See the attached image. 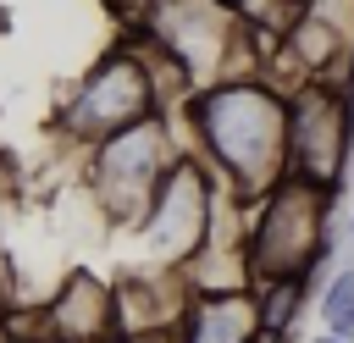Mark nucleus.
<instances>
[{"mask_svg":"<svg viewBox=\"0 0 354 343\" xmlns=\"http://www.w3.org/2000/svg\"><path fill=\"white\" fill-rule=\"evenodd\" d=\"M343 232H348V243H354V210H348V216H343Z\"/></svg>","mask_w":354,"mask_h":343,"instance_id":"13","label":"nucleus"},{"mask_svg":"<svg viewBox=\"0 0 354 343\" xmlns=\"http://www.w3.org/2000/svg\"><path fill=\"white\" fill-rule=\"evenodd\" d=\"M188 149V138H177V111H155L100 144H88V194L100 205V216L111 227H138V216L149 210L160 177L171 172V160Z\"/></svg>","mask_w":354,"mask_h":343,"instance_id":"5","label":"nucleus"},{"mask_svg":"<svg viewBox=\"0 0 354 343\" xmlns=\"http://www.w3.org/2000/svg\"><path fill=\"white\" fill-rule=\"evenodd\" d=\"M155 111H166V94H160V77H155L144 39H133V44L105 50L72 83V94L55 111V133L66 144L88 149V144H100V138H111V133H122V127H133Z\"/></svg>","mask_w":354,"mask_h":343,"instance_id":"4","label":"nucleus"},{"mask_svg":"<svg viewBox=\"0 0 354 343\" xmlns=\"http://www.w3.org/2000/svg\"><path fill=\"white\" fill-rule=\"evenodd\" d=\"M11 315V288H6V277H0V321Z\"/></svg>","mask_w":354,"mask_h":343,"instance_id":"10","label":"nucleus"},{"mask_svg":"<svg viewBox=\"0 0 354 343\" xmlns=\"http://www.w3.org/2000/svg\"><path fill=\"white\" fill-rule=\"evenodd\" d=\"M216 194H221V177L210 172V160L199 149H183L171 160V172L160 177L149 210L138 216V243H144V266H171L183 271L205 238H210V216H216Z\"/></svg>","mask_w":354,"mask_h":343,"instance_id":"7","label":"nucleus"},{"mask_svg":"<svg viewBox=\"0 0 354 343\" xmlns=\"http://www.w3.org/2000/svg\"><path fill=\"white\" fill-rule=\"evenodd\" d=\"M111 6H116V11H127V17H138V6H144V0H111Z\"/></svg>","mask_w":354,"mask_h":343,"instance_id":"11","label":"nucleus"},{"mask_svg":"<svg viewBox=\"0 0 354 343\" xmlns=\"http://www.w3.org/2000/svg\"><path fill=\"white\" fill-rule=\"evenodd\" d=\"M177 122L188 149H199L238 199L254 205L288 177V89H277L266 72H232L194 89L177 105Z\"/></svg>","mask_w":354,"mask_h":343,"instance_id":"1","label":"nucleus"},{"mask_svg":"<svg viewBox=\"0 0 354 343\" xmlns=\"http://www.w3.org/2000/svg\"><path fill=\"white\" fill-rule=\"evenodd\" d=\"M260 293L254 288H221V293H188L177 343H260Z\"/></svg>","mask_w":354,"mask_h":343,"instance_id":"9","label":"nucleus"},{"mask_svg":"<svg viewBox=\"0 0 354 343\" xmlns=\"http://www.w3.org/2000/svg\"><path fill=\"white\" fill-rule=\"evenodd\" d=\"M133 22L138 39L188 77V89H205L232 72H260L254 22L238 0H144Z\"/></svg>","mask_w":354,"mask_h":343,"instance_id":"3","label":"nucleus"},{"mask_svg":"<svg viewBox=\"0 0 354 343\" xmlns=\"http://www.w3.org/2000/svg\"><path fill=\"white\" fill-rule=\"evenodd\" d=\"M44 337L50 343H116V282H100L94 271H72L66 288L44 304Z\"/></svg>","mask_w":354,"mask_h":343,"instance_id":"8","label":"nucleus"},{"mask_svg":"<svg viewBox=\"0 0 354 343\" xmlns=\"http://www.w3.org/2000/svg\"><path fill=\"white\" fill-rule=\"evenodd\" d=\"M260 343H266V337H260Z\"/></svg>","mask_w":354,"mask_h":343,"instance_id":"15","label":"nucleus"},{"mask_svg":"<svg viewBox=\"0 0 354 343\" xmlns=\"http://www.w3.org/2000/svg\"><path fill=\"white\" fill-rule=\"evenodd\" d=\"M326 216H332V194L304 183V177H282L271 183L254 205H249V271L254 282H271V277H304L310 293L326 288V277L337 271V243L326 232Z\"/></svg>","mask_w":354,"mask_h":343,"instance_id":"2","label":"nucleus"},{"mask_svg":"<svg viewBox=\"0 0 354 343\" xmlns=\"http://www.w3.org/2000/svg\"><path fill=\"white\" fill-rule=\"evenodd\" d=\"M0 343H6V332H0Z\"/></svg>","mask_w":354,"mask_h":343,"instance_id":"14","label":"nucleus"},{"mask_svg":"<svg viewBox=\"0 0 354 343\" xmlns=\"http://www.w3.org/2000/svg\"><path fill=\"white\" fill-rule=\"evenodd\" d=\"M310 343H348V337H337V332H321V337H310Z\"/></svg>","mask_w":354,"mask_h":343,"instance_id":"12","label":"nucleus"},{"mask_svg":"<svg viewBox=\"0 0 354 343\" xmlns=\"http://www.w3.org/2000/svg\"><path fill=\"white\" fill-rule=\"evenodd\" d=\"M354 160V83L304 77L288 89V172L337 194Z\"/></svg>","mask_w":354,"mask_h":343,"instance_id":"6","label":"nucleus"}]
</instances>
